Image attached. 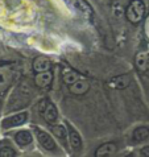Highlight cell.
<instances>
[{"label": "cell", "instance_id": "obj_1", "mask_svg": "<svg viewBox=\"0 0 149 157\" xmlns=\"http://www.w3.org/2000/svg\"><path fill=\"white\" fill-rule=\"evenodd\" d=\"M144 13H145V6L141 0H132L129 3V6L127 7L125 15L127 19H128L132 24H137L141 21V19L144 17Z\"/></svg>", "mask_w": 149, "mask_h": 157}, {"label": "cell", "instance_id": "obj_9", "mask_svg": "<svg viewBox=\"0 0 149 157\" xmlns=\"http://www.w3.org/2000/svg\"><path fill=\"white\" fill-rule=\"evenodd\" d=\"M33 69L37 73H42L50 69V61L45 57H37L33 62Z\"/></svg>", "mask_w": 149, "mask_h": 157}, {"label": "cell", "instance_id": "obj_14", "mask_svg": "<svg viewBox=\"0 0 149 157\" xmlns=\"http://www.w3.org/2000/svg\"><path fill=\"white\" fill-rule=\"evenodd\" d=\"M149 137V128L148 127H139L133 131V135H132V139L133 141H144L145 139Z\"/></svg>", "mask_w": 149, "mask_h": 157}, {"label": "cell", "instance_id": "obj_5", "mask_svg": "<svg viewBox=\"0 0 149 157\" xmlns=\"http://www.w3.org/2000/svg\"><path fill=\"white\" fill-rule=\"evenodd\" d=\"M37 139H38L40 144L45 148V149L53 151L55 148V144L53 141V139L50 137V135H48L46 132H44V131H37Z\"/></svg>", "mask_w": 149, "mask_h": 157}, {"label": "cell", "instance_id": "obj_12", "mask_svg": "<svg viewBox=\"0 0 149 157\" xmlns=\"http://www.w3.org/2000/svg\"><path fill=\"white\" fill-rule=\"evenodd\" d=\"M15 140L21 147L28 145V144L32 143V135H30V132H28V131H20V132L16 133Z\"/></svg>", "mask_w": 149, "mask_h": 157}, {"label": "cell", "instance_id": "obj_20", "mask_svg": "<svg viewBox=\"0 0 149 157\" xmlns=\"http://www.w3.org/2000/svg\"><path fill=\"white\" fill-rule=\"evenodd\" d=\"M141 156H149V147H144L141 151H140Z\"/></svg>", "mask_w": 149, "mask_h": 157}, {"label": "cell", "instance_id": "obj_10", "mask_svg": "<svg viewBox=\"0 0 149 157\" xmlns=\"http://www.w3.org/2000/svg\"><path fill=\"white\" fill-rule=\"evenodd\" d=\"M67 128H69V139H70V145H71L73 149H79L81 145H82V141H81V137L78 132L74 129L71 125L67 124Z\"/></svg>", "mask_w": 149, "mask_h": 157}, {"label": "cell", "instance_id": "obj_19", "mask_svg": "<svg viewBox=\"0 0 149 157\" xmlns=\"http://www.w3.org/2000/svg\"><path fill=\"white\" fill-rule=\"evenodd\" d=\"M48 100L46 99H44V100H41V103H40V107H38V110H40V112L41 114H44V111L46 110V107H48Z\"/></svg>", "mask_w": 149, "mask_h": 157}, {"label": "cell", "instance_id": "obj_7", "mask_svg": "<svg viewBox=\"0 0 149 157\" xmlns=\"http://www.w3.org/2000/svg\"><path fill=\"white\" fill-rule=\"evenodd\" d=\"M67 3L71 7H74L75 10L83 12L86 15H93V8H91L89 4H87L85 0H67Z\"/></svg>", "mask_w": 149, "mask_h": 157}, {"label": "cell", "instance_id": "obj_4", "mask_svg": "<svg viewBox=\"0 0 149 157\" xmlns=\"http://www.w3.org/2000/svg\"><path fill=\"white\" fill-rule=\"evenodd\" d=\"M52 79H53V74L52 71L46 70V71H42V73H37L36 78H34V82L38 87H48L52 83Z\"/></svg>", "mask_w": 149, "mask_h": 157}, {"label": "cell", "instance_id": "obj_13", "mask_svg": "<svg viewBox=\"0 0 149 157\" xmlns=\"http://www.w3.org/2000/svg\"><path fill=\"white\" fill-rule=\"evenodd\" d=\"M44 117H45V120L48 123H54L57 120V117H58V112H57V108L54 104L49 103L46 107V110L44 111Z\"/></svg>", "mask_w": 149, "mask_h": 157}, {"label": "cell", "instance_id": "obj_11", "mask_svg": "<svg viewBox=\"0 0 149 157\" xmlns=\"http://www.w3.org/2000/svg\"><path fill=\"white\" fill-rule=\"evenodd\" d=\"M116 152V145L113 143H107V144H103L100 145L98 149L95 151V155L96 156H111Z\"/></svg>", "mask_w": 149, "mask_h": 157}, {"label": "cell", "instance_id": "obj_18", "mask_svg": "<svg viewBox=\"0 0 149 157\" xmlns=\"http://www.w3.org/2000/svg\"><path fill=\"white\" fill-rule=\"evenodd\" d=\"M0 156L3 157H12V156H16V151L12 149L10 147H4L0 149Z\"/></svg>", "mask_w": 149, "mask_h": 157}, {"label": "cell", "instance_id": "obj_8", "mask_svg": "<svg viewBox=\"0 0 149 157\" xmlns=\"http://www.w3.org/2000/svg\"><path fill=\"white\" fill-rule=\"evenodd\" d=\"M129 83H131V77L127 75V74L117 75L111 79V85L115 87V89H125V87L129 86Z\"/></svg>", "mask_w": 149, "mask_h": 157}, {"label": "cell", "instance_id": "obj_2", "mask_svg": "<svg viewBox=\"0 0 149 157\" xmlns=\"http://www.w3.org/2000/svg\"><path fill=\"white\" fill-rule=\"evenodd\" d=\"M13 67L11 65L0 66V95H3L11 85V81L13 79Z\"/></svg>", "mask_w": 149, "mask_h": 157}, {"label": "cell", "instance_id": "obj_15", "mask_svg": "<svg viewBox=\"0 0 149 157\" xmlns=\"http://www.w3.org/2000/svg\"><path fill=\"white\" fill-rule=\"evenodd\" d=\"M78 79H79V74L75 73V71H67V73L63 74V81L67 86L73 85L74 82L78 81Z\"/></svg>", "mask_w": 149, "mask_h": 157}, {"label": "cell", "instance_id": "obj_16", "mask_svg": "<svg viewBox=\"0 0 149 157\" xmlns=\"http://www.w3.org/2000/svg\"><path fill=\"white\" fill-rule=\"evenodd\" d=\"M136 65L140 67V69H143V70H145V69L148 67V56L147 54H139L137 57H136Z\"/></svg>", "mask_w": 149, "mask_h": 157}, {"label": "cell", "instance_id": "obj_3", "mask_svg": "<svg viewBox=\"0 0 149 157\" xmlns=\"http://www.w3.org/2000/svg\"><path fill=\"white\" fill-rule=\"evenodd\" d=\"M27 112H21V114H16L13 116H10L7 119L3 120V128H13V127H19V125L24 124L27 120Z\"/></svg>", "mask_w": 149, "mask_h": 157}, {"label": "cell", "instance_id": "obj_17", "mask_svg": "<svg viewBox=\"0 0 149 157\" xmlns=\"http://www.w3.org/2000/svg\"><path fill=\"white\" fill-rule=\"evenodd\" d=\"M52 131H53V133L57 137H59V139L66 137V128L63 125H54V127H52Z\"/></svg>", "mask_w": 149, "mask_h": 157}, {"label": "cell", "instance_id": "obj_21", "mask_svg": "<svg viewBox=\"0 0 149 157\" xmlns=\"http://www.w3.org/2000/svg\"><path fill=\"white\" fill-rule=\"evenodd\" d=\"M148 69H149V56H148Z\"/></svg>", "mask_w": 149, "mask_h": 157}, {"label": "cell", "instance_id": "obj_6", "mask_svg": "<svg viewBox=\"0 0 149 157\" xmlns=\"http://www.w3.org/2000/svg\"><path fill=\"white\" fill-rule=\"evenodd\" d=\"M69 89H70V91H71L73 94H75V95H82V94L87 93V90L90 89V86H89V82H87V81L78 79V81L74 82L73 85H70Z\"/></svg>", "mask_w": 149, "mask_h": 157}]
</instances>
